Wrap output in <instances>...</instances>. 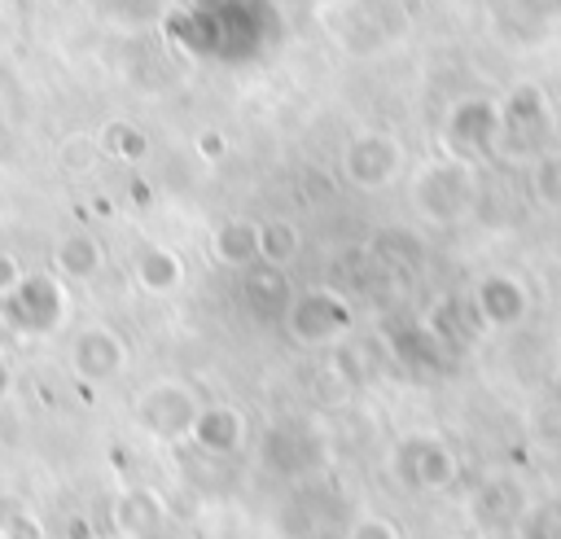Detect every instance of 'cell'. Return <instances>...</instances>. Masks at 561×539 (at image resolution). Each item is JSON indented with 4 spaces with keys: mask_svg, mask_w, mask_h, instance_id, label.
Returning a JSON list of instances; mask_svg holds the SVG:
<instances>
[{
    "mask_svg": "<svg viewBox=\"0 0 561 539\" xmlns=\"http://www.w3.org/2000/svg\"><path fill=\"white\" fill-rule=\"evenodd\" d=\"M478 202V167L469 158L425 162L412 180V206L430 223H460Z\"/></svg>",
    "mask_w": 561,
    "mask_h": 539,
    "instance_id": "6da1fadb",
    "label": "cell"
},
{
    "mask_svg": "<svg viewBox=\"0 0 561 539\" xmlns=\"http://www.w3.org/2000/svg\"><path fill=\"white\" fill-rule=\"evenodd\" d=\"M500 131H504V118H500V105L486 101V96H469V101H456L451 114H447V145L456 158H486L495 153L500 145Z\"/></svg>",
    "mask_w": 561,
    "mask_h": 539,
    "instance_id": "7a4b0ae2",
    "label": "cell"
},
{
    "mask_svg": "<svg viewBox=\"0 0 561 539\" xmlns=\"http://www.w3.org/2000/svg\"><path fill=\"white\" fill-rule=\"evenodd\" d=\"M197 412L202 408L193 403L188 386H180V381H153L136 394V421L158 438H188Z\"/></svg>",
    "mask_w": 561,
    "mask_h": 539,
    "instance_id": "3957f363",
    "label": "cell"
},
{
    "mask_svg": "<svg viewBox=\"0 0 561 539\" xmlns=\"http://www.w3.org/2000/svg\"><path fill=\"white\" fill-rule=\"evenodd\" d=\"M403 167V145L386 131H359L346 149H342V175L359 188H381L399 175Z\"/></svg>",
    "mask_w": 561,
    "mask_h": 539,
    "instance_id": "277c9868",
    "label": "cell"
},
{
    "mask_svg": "<svg viewBox=\"0 0 561 539\" xmlns=\"http://www.w3.org/2000/svg\"><path fill=\"white\" fill-rule=\"evenodd\" d=\"M399 473L408 478V486H425V491H438L451 482L456 473V460L447 451L443 438H430V434H412L399 443Z\"/></svg>",
    "mask_w": 561,
    "mask_h": 539,
    "instance_id": "5b68a950",
    "label": "cell"
},
{
    "mask_svg": "<svg viewBox=\"0 0 561 539\" xmlns=\"http://www.w3.org/2000/svg\"><path fill=\"white\" fill-rule=\"evenodd\" d=\"M473 307H478V316H482L486 324L513 329V324L526 320L530 298H526V285H522L517 276H508V272H486V276L473 285Z\"/></svg>",
    "mask_w": 561,
    "mask_h": 539,
    "instance_id": "8992f818",
    "label": "cell"
},
{
    "mask_svg": "<svg viewBox=\"0 0 561 539\" xmlns=\"http://www.w3.org/2000/svg\"><path fill=\"white\" fill-rule=\"evenodd\" d=\"M70 364H75V372L88 377V381H110V377L123 372V364H127V346H123V337H118L114 329L92 324V329H83V333L75 337V346H70Z\"/></svg>",
    "mask_w": 561,
    "mask_h": 539,
    "instance_id": "52a82bcc",
    "label": "cell"
},
{
    "mask_svg": "<svg viewBox=\"0 0 561 539\" xmlns=\"http://www.w3.org/2000/svg\"><path fill=\"white\" fill-rule=\"evenodd\" d=\"M500 118H504V140L517 136L513 153H535V145L543 140L548 131V101L539 96V88H517L504 105H500Z\"/></svg>",
    "mask_w": 561,
    "mask_h": 539,
    "instance_id": "ba28073f",
    "label": "cell"
},
{
    "mask_svg": "<svg viewBox=\"0 0 561 539\" xmlns=\"http://www.w3.org/2000/svg\"><path fill=\"white\" fill-rule=\"evenodd\" d=\"M294 316H311V324H302V329H294L302 342H329V337H337L346 324H351V311H346V302L337 298V294H307L302 302H298V311Z\"/></svg>",
    "mask_w": 561,
    "mask_h": 539,
    "instance_id": "9c48e42d",
    "label": "cell"
},
{
    "mask_svg": "<svg viewBox=\"0 0 561 539\" xmlns=\"http://www.w3.org/2000/svg\"><path fill=\"white\" fill-rule=\"evenodd\" d=\"M184 280V259L167 245H145L136 254V285L149 294H171Z\"/></svg>",
    "mask_w": 561,
    "mask_h": 539,
    "instance_id": "30bf717a",
    "label": "cell"
},
{
    "mask_svg": "<svg viewBox=\"0 0 561 539\" xmlns=\"http://www.w3.org/2000/svg\"><path fill=\"white\" fill-rule=\"evenodd\" d=\"M241 429H245V425H241L237 408H202L188 438H197V447H206V451H215V456H228V451H237Z\"/></svg>",
    "mask_w": 561,
    "mask_h": 539,
    "instance_id": "8fae6325",
    "label": "cell"
},
{
    "mask_svg": "<svg viewBox=\"0 0 561 539\" xmlns=\"http://www.w3.org/2000/svg\"><path fill=\"white\" fill-rule=\"evenodd\" d=\"M210 250H215V259L224 267H245L250 259H259V223H245V219L224 223L210 237Z\"/></svg>",
    "mask_w": 561,
    "mask_h": 539,
    "instance_id": "7c38bea8",
    "label": "cell"
},
{
    "mask_svg": "<svg viewBox=\"0 0 561 539\" xmlns=\"http://www.w3.org/2000/svg\"><path fill=\"white\" fill-rule=\"evenodd\" d=\"M57 272L66 276V280H88V276H96V267H101V245L92 241V237H61V245H57Z\"/></svg>",
    "mask_w": 561,
    "mask_h": 539,
    "instance_id": "4fadbf2b",
    "label": "cell"
},
{
    "mask_svg": "<svg viewBox=\"0 0 561 539\" xmlns=\"http://www.w3.org/2000/svg\"><path fill=\"white\" fill-rule=\"evenodd\" d=\"M298 228L289 219H272V223H259V259L267 267H285L294 254H298Z\"/></svg>",
    "mask_w": 561,
    "mask_h": 539,
    "instance_id": "5bb4252c",
    "label": "cell"
},
{
    "mask_svg": "<svg viewBox=\"0 0 561 539\" xmlns=\"http://www.w3.org/2000/svg\"><path fill=\"white\" fill-rule=\"evenodd\" d=\"M530 193L539 206L561 210V153H539L530 167Z\"/></svg>",
    "mask_w": 561,
    "mask_h": 539,
    "instance_id": "9a60e30c",
    "label": "cell"
},
{
    "mask_svg": "<svg viewBox=\"0 0 561 539\" xmlns=\"http://www.w3.org/2000/svg\"><path fill=\"white\" fill-rule=\"evenodd\" d=\"M105 153H114V158H140L145 153V136L140 131H131L127 123H114V127H105Z\"/></svg>",
    "mask_w": 561,
    "mask_h": 539,
    "instance_id": "2e32d148",
    "label": "cell"
},
{
    "mask_svg": "<svg viewBox=\"0 0 561 539\" xmlns=\"http://www.w3.org/2000/svg\"><path fill=\"white\" fill-rule=\"evenodd\" d=\"M96 158H101V145H96V140H75V149L66 145V153H61L66 171H75V175L92 171V167H96Z\"/></svg>",
    "mask_w": 561,
    "mask_h": 539,
    "instance_id": "e0dca14e",
    "label": "cell"
},
{
    "mask_svg": "<svg viewBox=\"0 0 561 539\" xmlns=\"http://www.w3.org/2000/svg\"><path fill=\"white\" fill-rule=\"evenodd\" d=\"M346 539H399V530H394V521H386V517H359V521L346 530Z\"/></svg>",
    "mask_w": 561,
    "mask_h": 539,
    "instance_id": "ac0fdd59",
    "label": "cell"
},
{
    "mask_svg": "<svg viewBox=\"0 0 561 539\" xmlns=\"http://www.w3.org/2000/svg\"><path fill=\"white\" fill-rule=\"evenodd\" d=\"M0 535L4 539H39V521L31 517V513H13V517H4V526H0Z\"/></svg>",
    "mask_w": 561,
    "mask_h": 539,
    "instance_id": "d6986e66",
    "label": "cell"
},
{
    "mask_svg": "<svg viewBox=\"0 0 561 539\" xmlns=\"http://www.w3.org/2000/svg\"><path fill=\"white\" fill-rule=\"evenodd\" d=\"M22 276H26V272L18 267V259H13V254H0V298H9V294L22 285Z\"/></svg>",
    "mask_w": 561,
    "mask_h": 539,
    "instance_id": "ffe728a7",
    "label": "cell"
},
{
    "mask_svg": "<svg viewBox=\"0 0 561 539\" xmlns=\"http://www.w3.org/2000/svg\"><path fill=\"white\" fill-rule=\"evenodd\" d=\"M197 149H202V158H219V153H224V140H219V136H202Z\"/></svg>",
    "mask_w": 561,
    "mask_h": 539,
    "instance_id": "44dd1931",
    "label": "cell"
},
{
    "mask_svg": "<svg viewBox=\"0 0 561 539\" xmlns=\"http://www.w3.org/2000/svg\"><path fill=\"white\" fill-rule=\"evenodd\" d=\"M4 390H9V364L0 359V394H4Z\"/></svg>",
    "mask_w": 561,
    "mask_h": 539,
    "instance_id": "7402d4cb",
    "label": "cell"
}]
</instances>
